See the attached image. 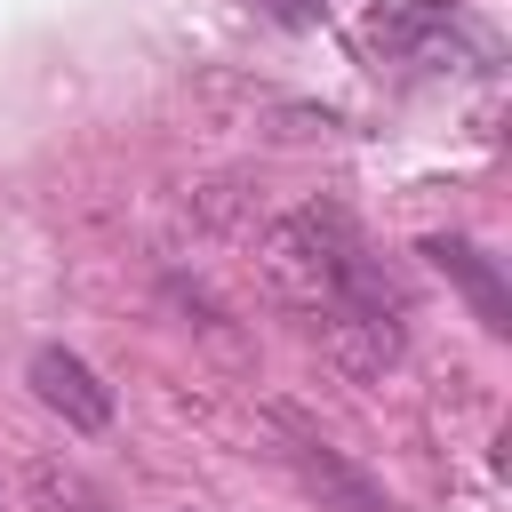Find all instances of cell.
Masks as SVG:
<instances>
[{"label": "cell", "instance_id": "obj_5", "mask_svg": "<svg viewBox=\"0 0 512 512\" xmlns=\"http://www.w3.org/2000/svg\"><path fill=\"white\" fill-rule=\"evenodd\" d=\"M424 256H440V272H456V280H464V288L480 296V320H488L496 336L512 328V304H504V288H496V272L480 264V248H464V240H432Z\"/></svg>", "mask_w": 512, "mask_h": 512}, {"label": "cell", "instance_id": "obj_3", "mask_svg": "<svg viewBox=\"0 0 512 512\" xmlns=\"http://www.w3.org/2000/svg\"><path fill=\"white\" fill-rule=\"evenodd\" d=\"M32 392H40L72 432H104V424H112V392L88 376V360H72V352H56V344L32 352Z\"/></svg>", "mask_w": 512, "mask_h": 512}, {"label": "cell", "instance_id": "obj_4", "mask_svg": "<svg viewBox=\"0 0 512 512\" xmlns=\"http://www.w3.org/2000/svg\"><path fill=\"white\" fill-rule=\"evenodd\" d=\"M272 424H280V440H288V456H296L304 488H320V496H328L336 512H392V504H384V496H376V488H368V480H360V472H352V464H344V456H336L328 440H312V432H304V424H296L288 408H280Z\"/></svg>", "mask_w": 512, "mask_h": 512}, {"label": "cell", "instance_id": "obj_1", "mask_svg": "<svg viewBox=\"0 0 512 512\" xmlns=\"http://www.w3.org/2000/svg\"><path fill=\"white\" fill-rule=\"evenodd\" d=\"M264 280L272 296L304 320V336L344 360L352 376H384L400 352H408V296H400V272L376 256V240L328 208V200H304L288 208L272 232H264Z\"/></svg>", "mask_w": 512, "mask_h": 512}, {"label": "cell", "instance_id": "obj_6", "mask_svg": "<svg viewBox=\"0 0 512 512\" xmlns=\"http://www.w3.org/2000/svg\"><path fill=\"white\" fill-rule=\"evenodd\" d=\"M272 24H288V32H312L320 16H328V0H256Z\"/></svg>", "mask_w": 512, "mask_h": 512}, {"label": "cell", "instance_id": "obj_2", "mask_svg": "<svg viewBox=\"0 0 512 512\" xmlns=\"http://www.w3.org/2000/svg\"><path fill=\"white\" fill-rule=\"evenodd\" d=\"M464 40V24L432 0H408V8H384L368 16V48L392 56V64H448V48Z\"/></svg>", "mask_w": 512, "mask_h": 512}]
</instances>
